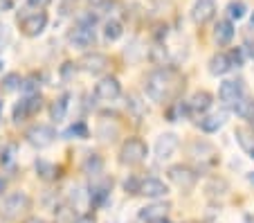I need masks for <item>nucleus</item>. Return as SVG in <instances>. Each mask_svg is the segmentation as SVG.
<instances>
[{"label":"nucleus","instance_id":"c03bdc74","mask_svg":"<svg viewBox=\"0 0 254 223\" xmlns=\"http://www.w3.org/2000/svg\"><path fill=\"white\" fill-rule=\"evenodd\" d=\"M252 25H254V14H252Z\"/></svg>","mask_w":254,"mask_h":223},{"label":"nucleus","instance_id":"f704fd0d","mask_svg":"<svg viewBox=\"0 0 254 223\" xmlns=\"http://www.w3.org/2000/svg\"><path fill=\"white\" fill-rule=\"evenodd\" d=\"M23 88L25 92H27V95H32V92H39V83H36V77H29V79H25L23 81Z\"/></svg>","mask_w":254,"mask_h":223},{"label":"nucleus","instance_id":"f8f14e48","mask_svg":"<svg viewBox=\"0 0 254 223\" xmlns=\"http://www.w3.org/2000/svg\"><path fill=\"white\" fill-rule=\"evenodd\" d=\"M81 70H86L88 74H101L106 73V68L111 66V61H108V57L106 54H99V52H92V54H86V57L81 59Z\"/></svg>","mask_w":254,"mask_h":223},{"label":"nucleus","instance_id":"393cba45","mask_svg":"<svg viewBox=\"0 0 254 223\" xmlns=\"http://www.w3.org/2000/svg\"><path fill=\"white\" fill-rule=\"evenodd\" d=\"M126 108L133 113L135 120H142V117L146 115V106H144V102L137 95H128V97H126Z\"/></svg>","mask_w":254,"mask_h":223},{"label":"nucleus","instance_id":"7ed1b4c3","mask_svg":"<svg viewBox=\"0 0 254 223\" xmlns=\"http://www.w3.org/2000/svg\"><path fill=\"white\" fill-rule=\"evenodd\" d=\"M29 205H32V199H29L27 192H11V194L2 201L0 214L11 221V219H18L23 212H27Z\"/></svg>","mask_w":254,"mask_h":223},{"label":"nucleus","instance_id":"39448f33","mask_svg":"<svg viewBox=\"0 0 254 223\" xmlns=\"http://www.w3.org/2000/svg\"><path fill=\"white\" fill-rule=\"evenodd\" d=\"M25 138H27V142L32 147H36V149H48V147L57 140V131L48 124H36L25 133Z\"/></svg>","mask_w":254,"mask_h":223},{"label":"nucleus","instance_id":"79ce46f5","mask_svg":"<svg viewBox=\"0 0 254 223\" xmlns=\"http://www.w3.org/2000/svg\"><path fill=\"white\" fill-rule=\"evenodd\" d=\"M2 189H5V180L0 178V194H2Z\"/></svg>","mask_w":254,"mask_h":223},{"label":"nucleus","instance_id":"9b49d317","mask_svg":"<svg viewBox=\"0 0 254 223\" xmlns=\"http://www.w3.org/2000/svg\"><path fill=\"white\" fill-rule=\"evenodd\" d=\"M122 95V86L115 77H106L95 86V97L101 102H113Z\"/></svg>","mask_w":254,"mask_h":223},{"label":"nucleus","instance_id":"412c9836","mask_svg":"<svg viewBox=\"0 0 254 223\" xmlns=\"http://www.w3.org/2000/svg\"><path fill=\"white\" fill-rule=\"evenodd\" d=\"M214 36H216V41L221 45H227L232 39H234V25H232V20L227 18V20H218L216 23V27H214Z\"/></svg>","mask_w":254,"mask_h":223},{"label":"nucleus","instance_id":"473e14b6","mask_svg":"<svg viewBox=\"0 0 254 223\" xmlns=\"http://www.w3.org/2000/svg\"><path fill=\"white\" fill-rule=\"evenodd\" d=\"M230 61H232V68H241L245 63V48H234L230 52Z\"/></svg>","mask_w":254,"mask_h":223},{"label":"nucleus","instance_id":"bb28decb","mask_svg":"<svg viewBox=\"0 0 254 223\" xmlns=\"http://www.w3.org/2000/svg\"><path fill=\"white\" fill-rule=\"evenodd\" d=\"M117 133H120L117 124L111 129V122H108V120L99 122V126H97V138H99V140H104V142H113V140H115Z\"/></svg>","mask_w":254,"mask_h":223},{"label":"nucleus","instance_id":"4468645a","mask_svg":"<svg viewBox=\"0 0 254 223\" xmlns=\"http://www.w3.org/2000/svg\"><path fill=\"white\" fill-rule=\"evenodd\" d=\"M139 194H144L146 199H162L169 194V187L160 178H144L139 185Z\"/></svg>","mask_w":254,"mask_h":223},{"label":"nucleus","instance_id":"c9c22d12","mask_svg":"<svg viewBox=\"0 0 254 223\" xmlns=\"http://www.w3.org/2000/svg\"><path fill=\"white\" fill-rule=\"evenodd\" d=\"M72 73H74V63H63V68H61V77L63 79H70L72 77Z\"/></svg>","mask_w":254,"mask_h":223},{"label":"nucleus","instance_id":"9d476101","mask_svg":"<svg viewBox=\"0 0 254 223\" xmlns=\"http://www.w3.org/2000/svg\"><path fill=\"white\" fill-rule=\"evenodd\" d=\"M178 145H180V142H178V136H176V133H162V136L155 140V147H153L155 160H160V162L169 160V158L176 153Z\"/></svg>","mask_w":254,"mask_h":223},{"label":"nucleus","instance_id":"4be33fe9","mask_svg":"<svg viewBox=\"0 0 254 223\" xmlns=\"http://www.w3.org/2000/svg\"><path fill=\"white\" fill-rule=\"evenodd\" d=\"M232 111H234L239 117L248 120L250 124L254 126V99H250V97H241L239 102H236L234 106H232Z\"/></svg>","mask_w":254,"mask_h":223},{"label":"nucleus","instance_id":"c756f323","mask_svg":"<svg viewBox=\"0 0 254 223\" xmlns=\"http://www.w3.org/2000/svg\"><path fill=\"white\" fill-rule=\"evenodd\" d=\"M63 136L70 138V140H74V138H77V140H86V138L90 136V131H88V126L83 124V122H77V124H72Z\"/></svg>","mask_w":254,"mask_h":223},{"label":"nucleus","instance_id":"72a5a7b5","mask_svg":"<svg viewBox=\"0 0 254 223\" xmlns=\"http://www.w3.org/2000/svg\"><path fill=\"white\" fill-rule=\"evenodd\" d=\"M14 153H16V147L14 145L5 147V149L0 151V162H2V165H11V162H14Z\"/></svg>","mask_w":254,"mask_h":223},{"label":"nucleus","instance_id":"a878e982","mask_svg":"<svg viewBox=\"0 0 254 223\" xmlns=\"http://www.w3.org/2000/svg\"><path fill=\"white\" fill-rule=\"evenodd\" d=\"M245 14H248V5H245L243 0L227 2V18L230 20H241V18H245Z\"/></svg>","mask_w":254,"mask_h":223},{"label":"nucleus","instance_id":"49530a36","mask_svg":"<svg viewBox=\"0 0 254 223\" xmlns=\"http://www.w3.org/2000/svg\"><path fill=\"white\" fill-rule=\"evenodd\" d=\"M0 68H2V63H0Z\"/></svg>","mask_w":254,"mask_h":223},{"label":"nucleus","instance_id":"2f4dec72","mask_svg":"<svg viewBox=\"0 0 254 223\" xmlns=\"http://www.w3.org/2000/svg\"><path fill=\"white\" fill-rule=\"evenodd\" d=\"M23 86V81H20V77L16 73H9L5 79H2V88H5L7 92H14V90H18V88Z\"/></svg>","mask_w":254,"mask_h":223},{"label":"nucleus","instance_id":"58836bf2","mask_svg":"<svg viewBox=\"0 0 254 223\" xmlns=\"http://www.w3.org/2000/svg\"><path fill=\"white\" fill-rule=\"evenodd\" d=\"M90 2H92V5H104L106 0H90Z\"/></svg>","mask_w":254,"mask_h":223},{"label":"nucleus","instance_id":"6ab92c4d","mask_svg":"<svg viewBox=\"0 0 254 223\" xmlns=\"http://www.w3.org/2000/svg\"><path fill=\"white\" fill-rule=\"evenodd\" d=\"M70 99H72L70 92H63L61 97H59L57 102H54L52 106H50V115H52V120H54V122H63V120H65L67 108H70Z\"/></svg>","mask_w":254,"mask_h":223},{"label":"nucleus","instance_id":"a211bd4d","mask_svg":"<svg viewBox=\"0 0 254 223\" xmlns=\"http://www.w3.org/2000/svg\"><path fill=\"white\" fill-rule=\"evenodd\" d=\"M167 212H169L167 203H153V205H149V208L139 210V219H142V221H149V223H155L167 217Z\"/></svg>","mask_w":254,"mask_h":223},{"label":"nucleus","instance_id":"ddd939ff","mask_svg":"<svg viewBox=\"0 0 254 223\" xmlns=\"http://www.w3.org/2000/svg\"><path fill=\"white\" fill-rule=\"evenodd\" d=\"M216 14V2L214 0H196L191 7V18L193 23L205 25L207 20H211Z\"/></svg>","mask_w":254,"mask_h":223},{"label":"nucleus","instance_id":"b1692460","mask_svg":"<svg viewBox=\"0 0 254 223\" xmlns=\"http://www.w3.org/2000/svg\"><path fill=\"white\" fill-rule=\"evenodd\" d=\"M83 171H86L88 176H99L101 171H104V160H101L97 153H90L86 158V162H83Z\"/></svg>","mask_w":254,"mask_h":223},{"label":"nucleus","instance_id":"e433bc0d","mask_svg":"<svg viewBox=\"0 0 254 223\" xmlns=\"http://www.w3.org/2000/svg\"><path fill=\"white\" fill-rule=\"evenodd\" d=\"M52 0H27L29 7H36V9H43V7H48Z\"/></svg>","mask_w":254,"mask_h":223},{"label":"nucleus","instance_id":"cd10ccee","mask_svg":"<svg viewBox=\"0 0 254 223\" xmlns=\"http://www.w3.org/2000/svg\"><path fill=\"white\" fill-rule=\"evenodd\" d=\"M34 167H36V174H39L43 180H54L59 176L57 174V167H54L52 162L43 160V158H41V160H36V165H34Z\"/></svg>","mask_w":254,"mask_h":223},{"label":"nucleus","instance_id":"a19ab883","mask_svg":"<svg viewBox=\"0 0 254 223\" xmlns=\"http://www.w3.org/2000/svg\"><path fill=\"white\" fill-rule=\"evenodd\" d=\"M245 223H254V217H250L248 214V217H245Z\"/></svg>","mask_w":254,"mask_h":223},{"label":"nucleus","instance_id":"6e6552de","mask_svg":"<svg viewBox=\"0 0 254 223\" xmlns=\"http://www.w3.org/2000/svg\"><path fill=\"white\" fill-rule=\"evenodd\" d=\"M169 180L176 183L180 189H191L198 180V174L187 165H173L169 167Z\"/></svg>","mask_w":254,"mask_h":223},{"label":"nucleus","instance_id":"f3484780","mask_svg":"<svg viewBox=\"0 0 254 223\" xmlns=\"http://www.w3.org/2000/svg\"><path fill=\"white\" fill-rule=\"evenodd\" d=\"M232 70V61H230V54H214L209 59V73L214 77H223Z\"/></svg>","mask_w":254,"mask_h":223},{"label":"nucleus","instance_id":"423d86ee","mask_svg":"<svg viewBox=\"0 0 254 223\" xmlns=\"http://www.w3.org/2000/svg\"><path fill=\"white\" fill-rule=\"evenodd\" d=\"M241 97H245L243 79H227V81H223L221 88H218V99H221L225 106H234Z\"/></svg>","mask_w":254,"mask_h":223},{"label":"nucleus","instance_id":"20e7f679","mask_svg":"<svg viewBox=\"0 0 254 223\" xmlns=\"http://www.w3.org/2000/svg\"><path fill=\"white\" fill-rule=\"evenodd\" d=\"M18 23H20V29H23L25 36L36 39V36H41L45 32V27H48V14H45V11L23 14V16H18Z\"/></svg>","mask_w":254,"mask_h":223},{"label":"nucleus","instance_id":"ea45409f","mask_svg":"<svg viewBox=\"0 0 254 223\" xmlns=\"http://www.w3.org/2000/svg\"><path fill=\"white\" fill-rule=\"evenodd\" d=\"M25 223H43V221H39V219H27Z\"/></svg>","mask_w":254,"mask_h":223},{"label":"nucleus","instance_id":"0eeeda50","mask_svg":"<svg viewBox=\"0 0 254 223\" xmlns=\"http://www.w3.org/2000/svg\"><path fill=\"white\" fill-rule=\"evenodd\" d=\"M72 48H79V50H86L95 43V25L90 23H77V27L70 32L67 36Z\"/></svg>","mask_w":254,"mask_h":223},{"label":"nucleus","instance_id":"aec40b11","mask_svg":"<svg viewBox=\"0 0 254 223\" xmlns=\"http://www.w3.org/2000/svg\"><path fill=\"white\" fill-rule=\"evenodd\" d=\"M227 122V113H214V115H207L200 120V129L205 133H216L221 131Z\"/></svg>","mask_w":254,"mask_h":223},{"label":"nucleus","instance_id":"a18cd8bd","mask_svg":"<svg viewBox=\"0 0 254 223\" xmlns=\"http://www.w3.org/2000/svg\"><path fill=\"white\" fill-rule=\"evenodd\" d=\"M0 111H2V104H0Z\"/></svg>","mask_w":254,"mask_h":223},{"label":"nucleus","instance_id":"f257e3e1","mask_svg":"<svg viewBox=\"0 0 254 223\" xmlns=\"http://www.w3.org/2000/svg\"><path fill=\"white\" fill-rule=\"evenodd\" d=\"M180 77L173 68H158L153 73H149L146 77V95H149L153 102H169V99L176 95Z\"/></svg>","mask_w":254,"mask_h":223},{"label":"nucleus","instance_id":"c85d7f7f","mask_svg":"<svg viewBox=\"0 0 254 223\" xmlns=\"http://www.w3.org/2000/svg\"><path fill=\"white\" fill-rule=\"evenodd\" d=\"M122 34H124V27H122L120 20L113 18V20H108V23L104 25V36H106L108 41H117Z\"/></svg>","mask_w":254,"mask_h":223},{"label":"nucleus","instance_id":"f03ea898","mask_svg":"<svg viewBox=\"0 0 254 223\" xmlns=\"http://www.w3.org/2000/svg\"><path fill=\"white\" fill-rule=\"evenodd\" d=\"M149 155V147L144 145L139 138H128V140L122 145V151H120V162L122 165H139V162L146 160Z\"/></svg>","mask_w":254,"mask_h":223},{"label":"nucleus","instance_id":"2eb2a0df","mask_svg":"<svg viewBox=\"0 0 254 223\" xmlns=\"http://www.w3.org/2000/svg\"><path fill=\"white\" fill-rule=\"evenodd\" d=\"M111 187H113V180H101V183H95L88 192V199L92 201L95 205H104L111 196Z\"/></svg>","mask_w":254,"mask_h":223},{"label":"nucleus","instance_id":"4c0bfd02","mask_svg":"<svg viewBox=\"0 0 254 223\" xmlns=\"http://www.w3.org/2000/svg\"><path fill=\"white\" fill-rule=\"evenodd\" d=\"M72 223H92V221H90V217H79L77 221H72Z\"/></svg>","mask_w":254,"mask_h":223},{"label":"nucleus","instance_id":"1a4fd4ad","mask_svg":"<svg viewBox=\"0 0 254 223\" xmlns=\"http://www.w3.org/2000/svg\"><path fill=\"white\" fill-rule=\"evenodd\" d=\"M39 111H41V95L39 92L25 95V97L20 99V102L16 104V108H14V120L23 122V120H27L29 115H34V113H39Z\"/></svg>","mask_w":254,"mask_h":223},{"label":"nucleus","instance_id":"7c9ffc66","mask_svg":"<svg viewBox=\"0 0 254 223\" xmlns=\"http://www.w3.org/2000/svg\"><path fill=\"white\" fill-rule=\"evenodd\" d=\"M151 61H155L158 66H167V63L171 61V57H169V48H164V45H155V48H151Z\"/></svg>","mask_w":254,"mask_h":223},{"label":"nucleus","instance_id":"37998d69","mask_svg":"<svg viewBox=\"0 0 254 223\" xmlns=\"http://www.w3.org/2000/svg\"><path fill=\"white\" fill-rule=\"evenodd\" d=\"M250 180H252V183H254V176H250Z\"/></svg>","mask_w":254,"mask_h":223},{"label":"nucleus","instance_id":"dca6fc26","mask_svg":"<svg viewBox=\"0 0 254 223\" xmlns=\"http://www.w3.org/2000/svg\"><path fill=\"white\" fill-rule=\"evenodd\" d=\"M211 95L209 92H205V90H198V92H193L191 95V99L187 102V111H191V113H205V111H209L211 108Z\"/></svg>","mask_w":254,"mask_h":223},{"label":"nucleus","instance_id":"5701e85b","mask_svg":"<svg viewBox=\"0 0 254 223\" xmlns=\"http://www.w3.org/2000/svg\"><path fill=\"white\" fill-rule=\"evenodd\" d=\"M234 138L236 142H239V147L248 153V158H252L254 160V136L248 131V129H236L234 131Z\"/></svg>","mask_w":254,"mask_h":223}]
</instances>
